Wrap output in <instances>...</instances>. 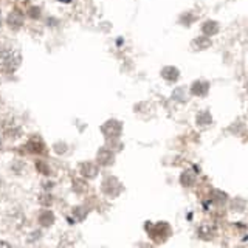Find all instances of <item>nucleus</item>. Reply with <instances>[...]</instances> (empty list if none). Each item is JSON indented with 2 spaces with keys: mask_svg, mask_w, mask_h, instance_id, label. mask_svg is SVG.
I'll use <instances>...</instances> for the list:
<instances>
[{
  "mask_svg": "<svg viewBox=\"0 0 248 248\" xmlns=\"http://www.w3.org/2000/svg\"><path fill=\"white\" fill-rule=\"evenodd\" d=\"M0 247H10V244H3V242H0Z\"/></svg>",
  "mask_w": 248,
  "mask_h": 248,
  "instance_id": "f257e3e1",
  "label": "nucleus"
}]
</instances>
